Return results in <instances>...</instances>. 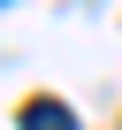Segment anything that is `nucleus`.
I'll return each mask as SVG.
<instances>
[{"label":"nucleus","mask_w":122,"mask_h":130,"mask_svg":"<svg viewBox=\"0 0 122 130\" xmlns=\"http://www.w3.org/2000/svg\"><path fill=\"white\" fill-rule=\"evenodd\" d=\"M23 130H76V115L61 100H23Z\"/></svg>","instance_id":"obj_1"}]
</instances>
